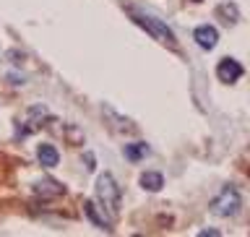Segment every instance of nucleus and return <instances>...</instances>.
<instances>
[{
    "label": "nucleus",
    "instance_id": "obj_11",
    "mask_svg": "<svg viewBox=\"0 0 250 237\" xmlns=\"http://www.w3.org/2000/svg\"><path fill=\"white\" fill-rule=\"evenodd\" d=\"M195 3H201V0H195Z\"/></svg>",
    "mask_w": 250,
    "mask_h": 237
},
{
    "label": "nucleus",
    "instance_id": "obj_9",
    "mask_svg": "<svg viewBox=\"0 0 250 237\" xmlns=\"http://www.w3.org/2000/svg\"><path fill=\"white\" fill-rule=\"evenodd\" d=\"M148 156V146L146 144H128L125 146V159H130V162H141V159H146Z\"/></svg>",
    "mask_w": 250,
    "mask_h": 237
},
{
    "label": "nucleus",
    "instance_id": "obj_10",
    "mask_svg": "<svg viewBox=\"0 0 250 237\" xmlns=\"http://www.w3.org/2000/svg\"><path fill=\"white\" fill-rule=\"evenodd\" d=\"M37 193L39 195H60L62 193V185L52 183V180H44V183H37Z\"/></svg>",
    "mask_w": 250,
    "mask_h": 237
},
{
    "label": "nucleus",
    "instance_id": "obj_5",
    "mask_svg": "<svg viewBox=\"0 0 250 237\" xmlns=\"http://www.w3.org/2000/svg\"><path fill=\"white\" fill-rule=\"evenodd\" d=\"M193 39L201 50H214L216 42H219V31L214 26H208V23H203V26H198L193 31Z\"/></svg>",
    "mask_w": 250,
    "mask_h": 237
},
{
    "label": "nucleus",
    "instance_id": "obj_1",
    "mask_svg": "<svg viewBox=\"0 0 250 237\" xmlns=\"http://www.w3.org/2000/svg\"><path fill=\"white\" fill-rule=\"evenodd\" d=\"M128 13L133 16V21H136L141 29H146L148 34L156 39V42L169 44V47H175V44H177V39H175V34H172V29H169L162 19H156V16L146 13V11H138V8H133V5L128 8Z\"/></svg>",
    "mask_w": 250,
    "mask_h": 237
},
{
    "label": "nucleus",
    "instance_id": "obj_8",
    "mask_svg": "<svg viewBox=\"0 0 250 237\" xmlns=\"http://www.w3.org/2000/svg\"><path fill=\"white\" fill-rule=\"evenodd\" d=\"M83 211H86V216H89L97 227H102V230H109V219H107L104 214H99V209H97V203H94V201H86V203H83Z\"/></svg>",
    "mask_w": 250,
    "mask_h": 237
},
{
    "label": "nucleus",
    "instance_id": "obj_4",
    "mask_svg": "<svg viewBox=\"0 0 250 237\" xmlns=\"http://www.w3.org/2000/svg\"><path fill=\"white\" fill-rule=\"evenodd\" d=\"M216 76H219V81H224V84H234L245 76V68H242L234 58H224V60H219V65H216Z\"/></svg>",
    "mask_w": 250,
    "mask_h": 237
},
{
    "label": "nucleus",
    "instance_id": "obj_6",
    "mask_svg": "<svg viewBox=\"0 0 250 237\" xmlns=\"http://www.w3.org/2000/svg\"><path fill=\"white\" fill-rule=\"evenodd\" d=\"M37 159H39V164H42V167H58L60 154H58V149H55L52 144H39Z\"/></svg>",
    "mask_w": 250,
    "mask_h": 237
},
{
    "label": "nucleus",
    "instance_id": "obj_7",
    "mask_svg": "<svg viewBox=\"0 0 250 237\" xmlns=\"http://www.w3.org/2000/svg\"><path fill=\"white\" fill-rule=\"evenodd\" d=\"M138 183H141V188H144V191H151V193H156V191H162L164 177L159 175V172H144Z\"/></svg>",
    "mask_w": 250,
    "mask_h": 237
},
{
    "label": "nucleus",
    "instance_id": "obj_3",
    "mask_svg": "<svg viewBox=\"0 0 250 237\" xmlns=\"http://www.w3.org/2000/svg\"><path fill=\"white\" fill-rule=\"evenodd\" d=\"M242 209V195L234 191V188H224L222 193L211 201V211L216 216H234Z\"/></svg>",
    "mask_w": 250,
    "mask_h": 237
},
{
    "label": "nucleus",
    "instance_id": "obj_2",
    "mask_svg": "<svg viewBox=\"0 0 250 237\" xmlns=\"http://www.w3.org/2000/svg\"><path fill=\"white\" fill-rule=\"evenodd\" d=\"M120 185L115 183V177L104 172V175H99L97 180V198L102 203V209L109 211V216H117V211H120Z\"/></svg>",
    "mask_w": 250,
    "mask_h": 237
}]
</instances>
